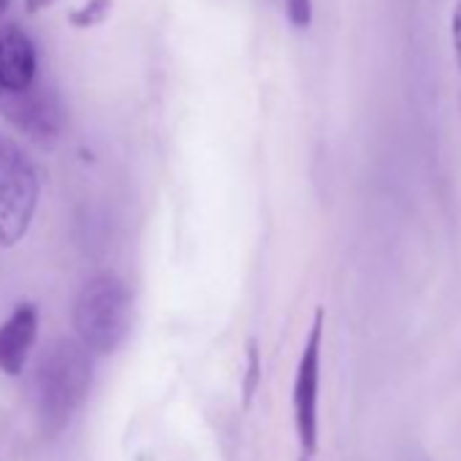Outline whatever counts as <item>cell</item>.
I'll return each mask as SVG.
<instances>
[{
	"instance_id": "ba28073f",
	"label": "cell",
	"mask_w": 461,
	"mask_h": 461,
	"mask_svg": "<svg viewBox=\"0 0 461 461\" xmlns=\"http://www.w3.org/2000/svg\"><path fill=\"white\" fill-rule=\"evenodd\" d=\"M109 14H112V0H87L85 6H79L68 14V23L79 31H90V28L101 25Z\"/></svg>"
},
{
	"instance_id": "52a82bcc",
	"label": "cell",
	"mask_w": 461,
	"mask_h": 461,
	"mask_svg": "<svg viewBox=\"0 0 461 461\" xmlns=\"http://www.w3.org/2000/svg\"><path fill=\"white\" fill-rule=\"evenodd\" d=\"M39 312L33 304H20L12 318L0 326V372L17 377L36 345Z\"/></svg>"
},
{
	"instance_id": "7c38bea8",
	"label": "cell",
	"mask_w": 461,
	"mask_h": 461,
	"mask_svg": "<svg viewBox=\"0 0 461 461\" xmlns=\"http://www.w3.org/2000/svg\"><path fill=\"white\" fill-rule=\"evenodd\" d=\"M9 6H12V0H0V14H4V12H6Z\"/></svg>"
},
{
	"instance_id": "3957f363",
	"label": "cell",
	"mask_w": 461,
	"mask_h": 461,
	"mask_svg": "<svg viewBox=\"0 0 461 461\" xmlns=\"http://www.w3.org/2000/svg\"><path fill=\"white\" fill-rule=\"evenodd\" d=\"M39 174L25 149L0 133V248H14L33 222Z\"/></svg>"
},
{
	"instance_id": "8fae6325",
	"label": "cell",
	"mask_w": 461,
	"mask_h": 461,
	"mask_svg": "<svg viewBox=\"0 0 461 461\" xmlns=\"http://www.w3.org/2000/svg\"><path fill=\"white\" fill-rule=\"evenodd\" d=\"M55 4V0H28V12H44Z\"/></svg>"
},
{
	"instance_id": "9c48e42d",
	"label": "cell",
	"mask_w": 461,
	"mask_h": 461,
	"mask_svg": "<svg viewBox=\"0 0 461 461\" xmlns=\"http://www.w3.org/2000/svg\"><path fill=\"white\" fill-rule=\"evenodd\" d=\"M288 9V20L294 23V28H310L312 23V0H285Z\"/></svg>"
},
{
	"instance_id": "30bf717a",
	"label": "cell",
	"mask_w": 461,
	"mask_h": 461,
	"mask_svg": "<svg viewBox=\"0 0 461 461\" xmlns=\"http://www.w3.org/2000/svg\"><path fill=\"white\" fill-rule=\"evenodd\" d=\"M450 41H453V55L461 71V0L453 4V14H450Z\"/></svg>"
},
{
	"instance_id": "4fadbf2b",
	"label": "cell",
	"mask_w": 461,
	"mask_h": 461,
	"mask_svg": "<svg viewBox=\"0 0 461 461\" xmlns=\"http://www.w3.org/2000/svg\"><path fill=\"white\" fill-rule=\"evenodd\" d=\"M302 461H312V458H307V456H304V458H302Z\"/></svg>"
},
{
	"instance_id": "5b68a950",
	"label": "cell",
	"mask_w": 461,
	"mask_h": 461,
	"mask_svg": "<svg viewBox=\"0 0 461 461\" xmlns=\"http://www.w3.org/2000/svg\"><path fill=\"white\" fill-rule=\"evenodd\" d=\"M4 109L6 117L36 141H52L63 128V114L55 95L36 87V82L23 93L9 95Z\"/></svg>"
},
{
	"instance_id": "6da1fadb",
	"label": "cell",
	"mask_w": 461,
	"mask_h": 461,
	"mask_svg": "<svg viewBox=\"0 0 461 461\" xmlns=\"http://www.w3.org/2000/svg\"><path fill=\"white\" fill-rule=\"evenodd\" d=\"M90 353L71 339H60L41 358L36 375V404L44 431L58 434L68 426L90 388Z\"/></svg>"
},
{
	"instance_id": "7a4b0ae2",
	"label": "cell",
	"mask_w": 461,
	"mask_h": 461,
	"mask_svg": "<svg viewBox=\"0 0 461 461\" xmlns=\"http://www.w3.org/2000/svg\"><path fill=\"white\" fill-rule=\"evenodd\" d=\"M74 326L79 345L93 353H112L131 329V291L117 275L93 277L77 296Z\"/></svg>"
},
{
	"instance_id": "277c9868",
	"label": "cell",
	"mask_w": 461,
	"mask_h": 461,
	"mask_svg": "<svg viewBox=\"0 0 461 461\" xmlns=\"http://www.w3.org/2000/svg\"><path fill=\"white\" fill-rule=\"evenodd\" d=\"M323 310L315 312L310 326L296 380H294V426L307 458L318 453V402H321V356H323Z\"/></svg>"
},
{
	"instance_id": "8992f818",
	"label": "cell",
	"mask_w": 461,
	"mask_h": 461,
	"mask_svg": "<svg viewBox=\"0 0 461 461\" xmlns=\"http://www.w3.org/2000/svg\"><path fill=\"white\" fill-rule=\"evenodd\" d=\"M36 47L20 28L9 25L0 31V90L14 95L36 82Z\"/></svg>"
}]
</instances>
